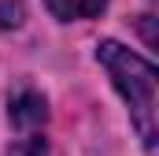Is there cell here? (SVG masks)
<instances>
[{
    "instance_id": "obj_1",
    "label": "cell",
    "mask_w": 159,
    "mask_h": 156,
    "mask_svg": "<svg viewBox=\"0 0 159 156\" xmlns=\"http://www.w3.org/2000/svg\"><path fill=\"white\" fill-rule=\"evenodd\" d=\"M96 60L107 71L111 85L119 89V97L129 108V123L137 126L141 145L152 153L156 149V112H159V93H156V67L137 56L133 48H126L119 41H100L96 45Z\"/></svg>"
},
{
    "instance_id": "obj_2",
    "label": "cell",
    "mask_w": 159,
    "mask_h": 156,
    "mask_svg": "<svg viewBox=\"0 0 159 156\" xmlns=\"http://www.w3.org/2000/svg\"><path fill=\"white\" fill-rule=\"evenodd\" d=\"M7 119H11L22 134L41 130V126L48 123V100L41 97L37 89L22 85V89H15V93H11V100H7Z\"/></svg>"
},
{
    "instance_id": "obj_3",
    "label": "cell",
    "mask_w": 159,
    "mask_h": 156,
    "mask_svg": "<svg viewBox=\"0 0 159 156\" xmlns=\"http://www.w3.org/2000/svg\"><path fill=\"white\" fill-rule=\"evenodd\" d=\"M44 7L59 19V22H78V19H93L107 7V0H44Z\"/></svg>"
},
{
    "instance_id": "obj_4",
    "label": "cell",
    "mask_w": 159,
    "mask_h": 156,
    "mask_svg": "<svg viewBox=\"0 0 159 156\" xmlns=\"http://www.w3.org/2000/svg\"><path fill=\"white\" fill-rule=\"evenodd\" d=\"M7 156H52V149H48V141L41 138V134H22L11 149H7Z\"/></svg>"
},
{
    "instance_id": "obj_5",
    "label": "cell",
    "mask_w": 159,
    "mask_h": 156,
    "mask_svg": "<svg viewBox=\"0 0 159 156\" xmlns=\"http://www.w3.org/2000/svg\"><path fill=\"white\" fill-rule=\"evenodd\" d=\"M22 22V0H4L0 4V30H15Z\"/></svg>"
},
{
    "instance_id": "obj_6",
    "label": "cell",
    "mask_w": 159,
    "mask_h": 156,
    "mask_svg": "<svg viewBox=\"0 0 159 156\" xmlns=\"http://www.w3.org/2000/svg\"><path fill=\"white\" fill-rule=\"evenodd\" d=\"M141 34L148 45H156V30H152V15H141Z\"/></svg>"
}]
</instances>
